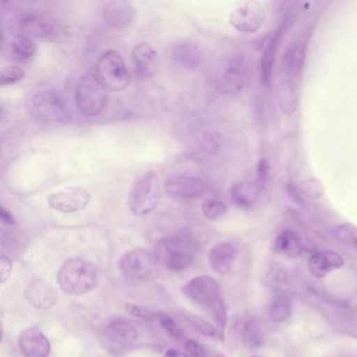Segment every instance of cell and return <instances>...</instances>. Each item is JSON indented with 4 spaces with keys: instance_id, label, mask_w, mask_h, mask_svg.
<instances>
[{
    "instance_id": "1",
    "label": "cell",
    "mask_w": 357,
    "mask_h": 357,
    "mask_svg": "<svg viewBox=\"0 0 357 357\" xmlns=\"http://www.w3.org/2000/svg\"><path fill=\"white\" fill-rule=\"evenodd\" d=\"M57 280L62 291L72 296H82L97 286V269L82 259H70L62 265Z\"/></svg>"
},
{
    "instance_id": "2",
    "label": "cell",
    "mask_w": 357,
    "mask_h": 357,
    "mask_svg": "<svg viewBox=\"0 0 357 357\" xmlns=\"http://www.w3.org/2000/svg\"><path fill=\"white\" fill-rule=\"evenodd\" d=\"M197 246L188 234L164 238L156 248V259L167 268L181 271L187 268L195 258Z\"/></svg>"
},
{
    "instance_id": "3",
    "label": "cell",
    "mask_w": 357,
    "mask_h": 357,
    "mask_svg": "<svg viewBox=\"0 0 357 357\" xmlns=\"http://www.w3.org/2000/svg\"><path fill=\"white\" fill-rule=\"evenodd\" d=\"M160 187L155 171H148L139 177L129 194L128 206L137 216L149 214L160 200Z\"/></svg>"
},
{
    "instance_id": "4",
    "label": "cell",
    "mask_w": 357,
    "mask_h": 357,
    "mask_svg": "<svg viewBox=\"0 0 357 357\" xmlns=\"http://www.w3.org/2000/svg\"><path fill=\"white\" fill-rule=\"evenodd\" d=\"M96 70V76L107 91H123L130 83V73L122 56L116 51H107L103 54L98 61Z\"/></svg>"
},
{
    "instance_id": "5",
    "label": "cell",
    "mask_w": 357,
    "mask_h": 357,
    "mask_svg": "<svg viewBox=\"0 0 357 357\" xmlns=\"http://www.w3.org/2000/svg\"><path fill=\"white\" fill-rule=\"evenodd\" d=\"M107 101V89L96 75L81 79L76 89V102L81 114L95 116L101 114Z\"/></svg>"
},
{
    "instance_id": "6",
    "label": "cell",
    "mask_w": 357,
    "mask_h": 357,
    "mask_svg": "<svg viewBox=\"0 0 357 357\" xmlns=\"http://www.w3.org/2000/svg\"><path fill=\"white\" fill-rule=\"evenodd\" d=\"M181 291L192 302L208 309L211 313L216 307L225 302L221 296V288L218 281L210 275L194 278L183 286Z\"/></svg>"
},
{
    "instance_id": "7",
    "label": "cell",
    "mask_w": 357,
    "mask_h": 357,
    "mask_svg": "<svg viewBox=\"0 0 357 357\" xmlns=\"http://www.w3.org/2000/svg\"><path fill=\"white\" fill-rule=\"evenodd\" d=\"M33 109L40 120L63 123L68 120V110L61 98L52 91H43L33 98Z\"/></svg>"
},
{
    "instance_id": "8",
    "label": "cell",
    "mask_w": 357,
    "mask_h": 357,
    "mask_svg": "<svg viewBox=\"0 0 357 357\" xmlns=\"http://www.w3.org/2000/svg\"><path fill=\"white\" fill-rule=\"evenodd\" d=\"M139 332L135 326L124 319L110 321L103 331L104 344L110 350H126L135 344Z\"/></svg>"
},
{
    "instance_id": "9",
    "label": "cell",
    "mask_w": 357,
    "mask_h": 357,
    "mask_svg": "<svg viewBox=\"0 0 357 357\" xmlns=\"http://www.w3.org/2000/svg\"><path fill=\"white\" fill-rule=\"evenodd\" d=\"M91 199L89 190L81 187H68L54 192L47 197L49 206L63 213H75L83 210Z\"/></svg>"
},
{
    "instance_id": "10",
    "label": "cell",
    "mask_w": 357,
    "mask_h": 357,
    "mask_svg": "<svg viewBox=\"0 0 357 357\" xmlns=\"http://www.w3.org/2000/svg\"><path fill=\"white\" fill-rule=\"evenodd\" d=\"M155 260L145 250H133L127 252L120 262L123 275L133 281H143L151 275Z\"/></svg>"
},
{
    "instance_id": "11",
    "label": "cell",
    "mask_w": 357,
    "mask_h": 357,
    "mask_svg": "<svg viewBox=\"0 0 357 357\" xmlns=\"http://www.w3.org/2000/svg\"><path fill=\"white\" fill-rule=\"evenodd\" d=\"M264 20V13L260 3L248 1L233 10L229 15L231 26L241 33H254Z\"/></svg>"
},
{
    "instance_id": "12",
    "label": "cell",
    "mask_w": 357,
    "mask_h": 357,
    "mask_svg": "<svg viewBox=\"0 0 357 357\" xmlns=\"http://www.w3.org/2000/svg\"><path fill=\"white\" fill-rule=\"evenodd\" d=\"M165 190L173 197L195 199V198L202 197L206 193V185L204 181L197 177L178 175V176H172L167 179Z\"/></svg>"
},
{
    "instance_id": "13",
    "label": "cell",
    "mask_w": 357,
    "mask_h": 357,
    "mask_svg": "<svg viewBox=\"0 0 357 357\" xmlns=\"http://www.w3.org/2000/svg\"><path fill=\"white\" fill-rule=\"evenodd\" d=\"M248 79V66L245 59L238 55L231 58L223 72L220 80V89L225 93H239Z\"/></svg>"
},
{
    "instance_id": "14",
    "label": "cell",
    "mask_w": 357,
    "mask_h": 357,
    "mask_svg": "<svg viewBox=\"0 0 357 357\" xmlns=\"http://www.w3.org/2000/svg\"><path fill=\"white\" fill-rule=\"evenodd\" d=\"M18 344L26 357H49L51 353V342L37 327L24 329L20 333Z\"/></svg>"
},
{
    "instance_id": "15",
    "label": "cell",
    "mask_w": 357,
    "mask_h": 357,
    "mask_svg": "<svg viewBox=\"0 0 357 357\" xmlns=\"http://www.w3.org/2000/svg\"><path fill=\"white\" fill-rule=\"evenodd\" d=\"M306 43L302 39L294 41L286 50L282 60V75L286 80L296 82L304 70Z\"/></svg>"
},
{
    "instance_id": "16",
    "label": "cell",
    "mask_w": 357,
    "mask_h": 357,
    "mask_svg": "<svg viewBox=\"0 0 357 357\" xmlns=\"http://www.w3.org/2000/svg\"><path fill=\"white\" fill-rule=\"evenodd\" d=\"M132 64L137 79L149 78L158 66V54L148 43H139L132 50Z\"/></svg>"
},
{
    "instance_id": "17",
    "label": "cell",
    "mask_w": 357,
    "mask_h": 357,
    "mask_svg": "<svg viewBox=\"0 0 357 357\" xmlns=\"http://www.w3.org/2000/svg\"><path fill=\"white\" fill-rule=\"evenodd\" d=\"M28 302L35 308H52L57 303L58 294L49 284L39 280L30 282L24 290Z\"/></svg>"
},
{
    "instance_id": "18",
    "label": "cell",
    "mask_w": 357,
    "mask_h": 357,
    "mask_svg": "<svg viewBox=\"0 0 357 357\" xmlns=\"http://www.w3.org/2000/svg\"><path fill=\"white\" fill-rule=\"evenodd\" d=\"M344 261L340 255L332 250H321L315 252L308 261V268L313 277H326L328 273L344 266Z\"/></svg>"
},
{
    "instance_id": "19",
    "label": "cell",
    "mask_w": 357,
    "mask_h": 357,
    "mask_svg": "<svg viewBox=\"0 0 357 357\" xmlns=\"http://www.w3.org/2000/svg\"><path fill=\"white\" fill-rule=\"evenodd\" d=\"M133 15L135 11L128 1H109L103 8L104 20L112 28H126L132 22Z\"/></svg>"
},
{
    "instance_id": "20",
    "label": "cell",
    "mask_w": 357,
    "mask_h": 357,
    "mask_svg": "<svg viewBox=\"0 0 357 357\" xmlns=\"http://www.w3.org/2000/svg\"><path fill=\"white\" fill-rule=\"evenodd\" d=\"M237 256V248L229 242L216 244L208 254L211 266L221 275H227L233 269L234 262Z\"/></svg>"
},
{
    "instance_id": "21",
    "label": "cell",
    "mask_w": 357,
    "mask_h": 357,
    "mask_svg": "<svg viewBox=\"0 0 357 357\" xmlns=\"http://www.w3.org/2000/svg\"><path fill=\"white\" fill-rule=\"evenodd\" d=\"M20 30L28 37L49 38L55 33V26L49 17L40 14H32L22 20Z\"/></svg>"
},
{
    "instance_id": "22",
    "label": "cell",
    "mask_w": 357,
    "mask_h": 357,
    "mask_svg": "<svg viewBox=\"0 0 357 357\" xmlns=\"http://www.w3.org/2000/svg\"><path fill=\"white\" fill-rule=\"evenodd\" d=\"M173 59L187 70H196L202 63V54L197 45L191 43H183L173 49Z\"/></svg>"
},
{
    "instance_id": "23",
    "label": "cell",
    "mask_w": 357,
    "mask_h": 357,
    "mask_svg": "<svg viewBox=\"0 0 357 357\" xmlns=\"http://www.w3.org/2000/svg\"><path fill=\"white\" fill-rule=\"evenodd\" d=\"M262 188L258 183L243 181L234 185L231 190L233 202L241 208H248L258 202Z\"/></svg>"
},
{
    "instance_id": "24",
    "label": "cell",
    "mask_w": 357,
    "mask_h": 357,
    "mask_svg": "<svg viewBox=\"0 0 357 357\" xmlns=\"http://www.w3.org/2000/svg\"><path fill=\"white\" fill-rule=\"evenodd\" d=\"M278 100H279L280 107L286 114H294L298 107L296 82L283 79L280 82Z\"/></svg>"
},
{
    "instance_id": "25",
    "label": "cell",
    "mask_w": 357,
    "mask_h": 357,
    "mask_svg": "<svg viewBox=\"0 0 357 357\" xmlns=\"http://www.w3.org/2000/svg\"><path fill=\"white\" fill-rule=\"evenodd\" d=\"M275 250L288 258H298L302 254L303 246L294 231H286L275 239Z\"/></svg>"
},
{
    "instance_id": "26",
    "label": "cell",
    "mask_w": 357,
    "mask_h": 357,
    "mask_svg": "<svg viewBox=\"0 0 357 357\" xmlns=\"http://www.w3.org/2000/svg\"><path fill=\"white\" fill-rule=\"evenodd\" d=\"M278 40H279V34H275L267 43L266 47L263 52L262 58H261V82L265 86H268L271 84L273 63H275V55H277Z\"/></svg>"
},
{
    "instance_id": "27",
    "label": "cell",
    "mask_w": 357,
    "mask_h": 357,
    "mask_svg": "<svg viewBox=\"0 0 357 357\" xmlns=\"http://www.w3.org/2000/svg\"><path fill=\"white\" fill-rule=\"evenodd\" d=\"M242 340L248 349H257L264 342V334L256 319H250L244 324L242 329Z\"/></svg>"
},
{
    "instance_id": "28",
    "label": "cell",
    "mask_w": 357,
    "mask_h": 357,
    "mask_svg": "<svg viewBox=\"0 0 357 357\" xmlns=\"http://www.w3.org/2000/svg\"><path fill=\"white\" fill-rule=\"evenodd\" d=\"M36 45L30 37L26 35H18L12 41V52L15 58L20 61H28L36 55Z\"/></svg>"
},
{
    "instance_id": "29",
    "label": "cell",
    "mask_w": 357,
    "mask_h": 357,
    "mask_svg": "<svg viewBox=\"0 0 357 357\" xmlns=\"http://www.w3.org/2000/svg\"><path fill=\"white\" fill-rule=\"evenodd\" d=\"M291 312L289 298L286 296H277L273 298L269 305V315L275 323H283L287 321Z\"/></svg>"
},
{
    "instance_id": "30",
    "label": "cell",
    "mask_w": 357,
    "mask_h": 357,
    "mask_svg": "<svg viewBox=\"0 0 357 357\" xmlns=\"http://www.w3.org/2000/svg\"><path fill=\"white\" fill-rule=\"evenodd\" d=\"M332 236L347 246L357 250V227L352 223H342L331 229Z\"/></svg>"
},
{
    "instance_id": "31",
    "label": "cell",
    "mask_w": 357,
    "mask_h": 357,
    "mask_svg": "<svg viewBox=\"0 0 357 357\" xmlns=\"http://www.w3.org/2000/svg\"><path fill=\"white\" fill-rule=\"evenodd\" d=\"M197 144L206 153L216 154L220 150L221 137L216 131L202 130L197 135Z\"/></svg>"
},
{
    "instance_id": "32",
    "label": "cell",
    "mask_w": 357,
    "mask_h": 357,
    "mask_svg": "<svg viewBox=\"0 0 357 357\" xmlns=\"http://www.w3.org/2000/svg\"><path fill=\"white\" fill-rule=\"evenodd\" d=\"M185 319L189 321L190 325L193 326L198 332L204 334V335L208 336V337L219 338V340H223V335L221 334V331L211 325L208 321L204 319H200V317H196L194 314H185Z\"/></svg>"
},
{
    "instance_id": "33",
    "label": "cell",
    "mask_w": 357,
    "mask_h": 357,
    "mask_svg": "<svg viewBox=\"0 0 357 357\" xmlns=\"http://www.w3.org/2000/svg\"><path fill=\"white\" fill-rule=\"evenodd\" d=\"M202 213L210 220H217L225 216L227 213V206L221 200L216 198H208L202 206Z\"/></svg>"
},
{
    "instance_id": "34",
    "label": "cell",
    "mask_w": 357,
    "mask_h": 357,
    "mask_svg": "<svg viewBox=\"0 0 357 357\" xmlns=\"http://www.w3.org/2000/svg\"><path fill=\"white\" fill-rule=\"evenodd\" d=\"M156 319L160 321L162 327L164 328L171 336H173V337L178 340H183V338H185V333H183L181 326H179L172 317H169L166 313L158 312L156 313Z\"/></svg>"
},
{
    "instance_id": "35",
    "label": "cell",
    "mask_w": 357,
    "mask_h": 357,
    "mask_svg": "<svg viewBox=\"0 0 357 357\" xmlns=\"http://www.w3.org/2000/svg\"><path fill=\"white\" fill-rule=\"evenodd\" d=\"M24 70H22L20 66H6L1 70V85L6 86V85L14 84V83L20 82L22 79L24 78Z\"/></svg>"
},
{
    "instance_id": "36",
    "label": "cell",
    "mask_w": 357,
    "mask_h": 357,
    "mask_svg": "<svg viewBox=\"0 0 357 357\" xmlns=\"http://www.w3.org/2000/svg\"><path fill=\"white\" fill-rule=\"evenodd\" d=\"M298 188L304 195L312 198V199H317V198L321 197L324 194V189L321 183L314 181V179H307V181H302L298 185Z\"/></svg>"
},
{
    "instance_id": "37",
    "label": "cell",
    "mask_w": 357,
    "mask_h": 357,
    "mask_svg": "<svg viewBox=\"0 0 357 357\" xmlns=\"http://www.w3.org/2000/svg\"><path fill=\"white\" fill-rule=\"evenodd\" d=\"M257 175H258V185L263 189L268 183L269 175H271V165L265 158H262L258 162Z\"/></svg>"
},
{
    "instance_id": "38",
    "label": "cell",
    "mask_w": 357,
    "mask_h": 357,
    "mask_svg": "<svg viewBox=\"0 0 357 357\" xmlns=\"http://www.w3.org/2000/svg\"><path fill=\"white\" fill-rule=\"evenodd\" d=\"M185 349H187L189 354L193 357H212L208 351L195 340H187L185 342Z\"/></svg>"
},
{
    "instance_id": "39",
    "label": "cell",
    "mask_w": 357,
    "mask_h": 357,
    "mask_svg": "<svg viewBox=\"0 0 357 357\" xmlns=\"http://www.w3.org/2000/svg\"><path fill=\"white\" fill-rule=\"evenodd\" d=\"M125 309L128 311L131 314L135 315V317H139V319H148V321H151V319H154L156 317V314L154 313L150 312L147 309L143 308V307L139 306V305L135 304H126L125 305Z\"/></svg>"
},
{
    "instance_id": "40",
    "label": "cell",
    "mask_w": 357,
    "mask_h": 357,
    "mask_svg": "<svg viewBox=\"0 0 357 357\" xmlns=\"http://www.w3.org/2000/svg\"><path fill=\"white\" fill-rule=\"evenodd\" d=\"M12 271H13V262L11 259L8 257L3 256L0 259V271H1V282L5 283L10 275H11Z\"/></svg>"
},
{
    "instance_id": "41",
    "label": "cell",
    "mask_w": 357,
    "mask_h": 357,
    "mask_svg": "<svg viewBox=\"0 0 357 357\" xmlns=\"http://www.w3.org/2000/svg\"><path fill=\"white\" fill-rule=\"evenodd\" d=\"M0 218H1V221H3V223H6V225H15V219H14L13 215H12L11 212L8 211L3 206H1V208H0Z\"/></svg>"
},
{
    "instance_id": "42",
    "label": "cell",
    "mask_w": 357,
    "mask_h": 357,
    "mask_svg": "<svg viewBox=\"0 0 357 357\" xmlns=\"http://www.w3.org/2000/svg\"><path fill=\"white\" fill-rule=\"evenodd\" d=\"M165 357H190L188 356L185 353L181 352V351L175 350V349H169L167 351L166 354H165Z\"/></svg>"
},
{
    "instance_id": "43",
    "label": "cell",
    "mask_w": 357,
    "mask_h": 357,
    "mask_svg": "<svg viewBox=\"0 0 357 357\" xmlns=\"http://www.w3.org/2000/svg\"><path fill=\"white\" fill-rule=\"evenodd\" d=\"M252 357H267V356H265V355L256 354V355H252Z\"/></svg>"
},
{
    "instance_id": "44",
    "label": "cell",
    "mask_w": 357,
    "mask_h": 357,
    "mask_svg": "<svg viewBox=\"0 0 357 357\" xmlns=\"http://www.w3.org/2000/svg\"><path fill=\"white\" fill-rule=\"evenodd\" d=\"M214 357H225V356H223V355H221V354H216V355H214Z\"/></svg>"
}]
</instances>
